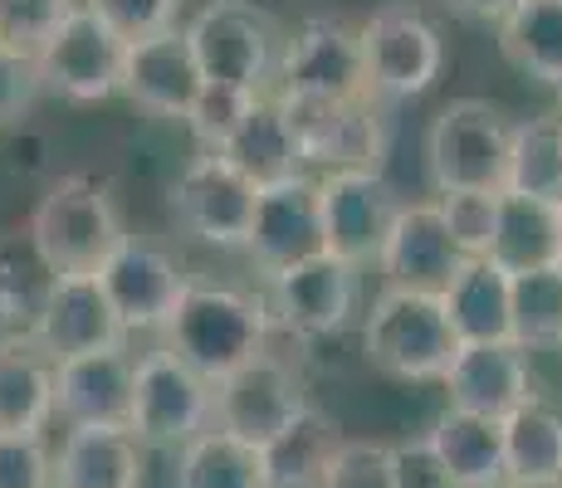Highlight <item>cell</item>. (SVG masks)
Instances as JSON below:
<instances>
[{
    "mask_svg": "<svg viewBox=\"0 0 562 488\" xmlns=\"http://www.w3.org/2000/svg\"><path fill=\"white\" fill-rule=\"evenodd\" d=\"M255 201L259 186L240 177L225 157L215 151H196L181 167L177 186H171V215L187 235H196L201 245L215 249H245L250 240V220H255Z\"/></svg>",
    "mask_w": 562,
    "mask_h": 488,
    "instance_id": "cell-13",
    "label": "cell"
},
{
    "mask_svg": "<svg viewBox=\"0 0 562 488\" xmlns=\"http://www.w3.org/2000/svg\"><path fill=\"white\" fill-rule=\"evenodd\" d=\"M558 117H562V103H558Z\"/></svg>",
    "mask_w": 562,
    "mask_h": 488,
    "instance_id": "cell-46",
    "label": "cell"
},
{
    "mask_svg": "<svg viewBox=\"0 0 562 488\" xmlns=\"http://www.w3.org/2000/svg\"><path fill=\"white\" fill-rule=\"evenodd\" d=\"M446 400L450 410H470L484 420H509L524 400H533V372L528 352L518 342H480L460 347L446 372Z\"/></svg>",
    "mask_w": 562,
    "mask_h": 488,
    "instance_id": "cell-20",
    "label": "cell"
},
{
    "mask_svg": "<svg viewBox=\"0 0 562 488\" xmlns=\"http://www.w3.org/2000/svg\"><path fill=\"white\" fill-rule=\"evenodd\" d=\"M514 117L484 98H456L426 127V171L436 195L504 191L514 157Z\"/></svg>",
    "mask_w": 562,
    "mask_h": 488,
    "instance_id": "cell-4",
    "label": "cell"
},
{
    "mask_svg": "<svg viewBox=\"0 0 562 488\" xmlns=\"http://www.w3.org/2000/svg\"><path fill=\"white\" fill-rule=\"evenodd\" d=\"M45 93V79H40V64L30 54H10L0 49V127L20 123V117L35 107V98Z\"/></svg>",
    "mask_w": 562,
    "mask_h": 488,
    "instance_id": "cell-41",
    "label": "cell"
},
{
    "mask_svg": "<svg viewBox=\"0 0 562 488\" xmlns=\"http://www.w3.org/2000/svg\"><path fill=\"white\" fill-rule=\"evenodd\" d=\"M450 5L460 10V15H474V20H494V25H499L504 15H509V10L518 5V0H450Z\"/></svg>",
    "mask_w": 562,
    "mask_h": 488,
    "instance_id": "cell-43",
    "label": "cell"
},
{
    "mask_svg": "<svg viewBox=\"0 0 562 488\" xmlns=\"http://www.w3.org/2000/svg\"><path fill=\"white\" fill-rule=\"evenodd\" d=\"M255 98H265V93H245V89H231V83H205L196 107L187 113V133L196 137L201 151H221L240 133L245 117H250Z\"/></svg>",
    "mask_w": 562,
    "mask_h": 488,
    "instance_id": "cell-36",
    "label": "cell"
},
{
    "mask_svg": "<svg viewBox=\"0 0 562 488\" xmlns=\"http://www.w3.org/2000/svg\"><path fill=\"white\" fill-rule=\"evenodd\" d=\"M464 264H470V254L456 245L436 195H430V201L402 205V215L392 225V240H386L382 259H376V274H382V288L440 298V293L456 284V274Z\"/></svg>",
    "mask_w": 562,
    "mask_h": 488,
    "instance_id": "cell-17",
    "label": "cell"
},
{
    "mask_svg": "<svg viewBox=\"0 0 562 488\" xmlns=\"http://www.w3.org/2000/svg\"><path fill=\"white\" fill-rule=\"evenodd\" d=\"M74 5L79 0H0V49L40 59Z\"/></svg>",
    "mask_w": 562,
    "mask_h": 488,
    "instance_id": "cell-35",
    "label": "cell"
},
{
    "mask_svg": "<svg viewBox=\"0 0 562 488\" xmlns=\"http://www.w3.org/2000/svg\"><path fill=\"white\" fill-rule=\"evenodd\" d=\"M518 488V484H514ZM528 488H562V484H528Z\"/></svg>",
    "mask_w": 562,
    "mask_h": 488,
    "instance_id": "cell-45",
    "label": "cell"
},
{
    "mask_svg": "<svg viewBox=\"0 0 562 488\" xmlns=\"http://www.w3.org/2000/svg\"><path fill=\"white\" fill-rule=\"evenodd\" d=\"M25 230L54 264V274H99L108 254L127 240L113 186L89 171H69L54 181L35 201Z\"/></svg>",
    "mask_w": 562,
    "mask_h": 488,
    "instance_id": "cell-2",
    "label": "cell"
},
{
    "mask_svg": "<svg viewBox=\"0 0 562 488\" xmlns=\"http://www.w3.org/2000/svg\"><path fill=\"white\" fill-rule=\"evenodd\" d=\"M0 488H54L45 435H0Z\"/></svg>",
    "mask_w": 562,
    "mask_h": 488,
    "instance_id": "cell-40",
    "label": "cell"
},
{
    "mask_svg": "<svg viewBox=\"0 0 562 488\" xmlns=\"http://www.w3.org/2000/svg\"><path fill=\"white\" fill-rule=\"evenodd\" d=\"M181 30H187L205 83H231V89H245V93H274L284 30H279V20L269 10L250 5V0H205Z\"/></svg>",
    "mask_w": 562,
    "mask_h": 488,
    "instance_id": "cell-5",
    "label": "cell"
},
{
    "mask_svg": "<svg viewBox=\"0 0 562 488\" xmlns=\"http://www.w3.org/2000/svg\"><path fill=\"white\" fill-rule=\"evenodd\" d=\"M460 338L446 318V303L430 293L382 288L362 308V356L392 382H446Z\"/></svg>",
    "mask_w": 562,
    "mask_h": 488,
    "instance_id": "cell-3",
    "label": "cell"
},
{
    "mask_svg": "<svg viewBox=\"0 0 562 488\" xmlns=\"http://www.w3.org/2000/svg\"><path fill=\"white\" fill-rule=\"evenodd\" d=\"M147 444L133 430H64L54 488H143Z\"/></svg>",
    "mask_w": 562,
    "mask_h": 488,
    "instance_id": "cell-22",
    "label": "cell"
},
{
    "mask_svg": "<svg viewBox=\"0 0 562 488\" xmlns=\"http://www.w3.org/2000/svg\"><path fill=\"white\" fill-rule=\"evenodd\" d=\"M504 459H509V488L562 484V410L553 400L533 396L504 420Z\"/></svg>",
    "mask_w": 562,
    "mask_h": 488,
    "instance_id": "cell-29",
    "label": "cell"
},
{
    "mask_svg": "<svg viewBox=\"0 0 562 488\" xmlns=\"http://www.w3.org/2000/svg\"><path fill=\"white\" fill-rule=\"evenodd\" d=\"M201 89H205V73H201V64H196V54H191V39L181 25L127 45L123 93L133 98L143 113L187 123V113L196 107Z\"/></svg>",
    "mask_w": 562,
    "mask_h": 488,
    "instance_id": "cell-19",
    "label": "cell"
},
{
    "mask_svg": "<svg viewBox=\"0 0 562 488\" xmlns=\"http://www.w3.org/2000/svg\"><path fill=\"white\" fill-rule=\"evenodd\" d=\"M318 205H323V240L328 254H338L352 269H376L392 225L402 215V195L376 167H342L318 177Z\"/></svg>",
    "mask_w": 562,
    "mask_h": 488,
    "instance_id": "cell-9",
    "label": "cell"
},
{
    "mask_svg": "<svg viewBox=\"0 0 562 488\" xmlns=\"http://www.w3.org/2000/svg\"><path fill=\"white\" fill-rule=\"evenodd\" d=\"M265 303L274 328L294 338H333L362 308V269L342 264L338 254H313L294 269L265 279Z\"/></svg>",
    "mask_w": 562,
    "mask_h": 488,
    "instance_id": "cell-11",
    "label": "cell"
},
{
    "mask_svg": "<svg viewBox=\"0 0 562 488\" xmlns=\"http://www.w3.org/2000/svg\"><path fill=\"white\" fill-rule=\"evenodd\" d=\"M558 201H538V195H499V225H494L490 259L504 274H528V269H553L558 264Z\"/></svg>",
    "mask_w": 562,
    "mask_h": 488,
    "instance_id": "cell-28",
    "label": "cell"
},
{
    "mask_svg": "<svg viewBox=\"0 0 562 488\" xmlns=\"http://www.w3.org/2000/svg\"><path fill=\"white\" fill-rule=\"evenodd\" d=\"M215 425V382L191 372L177 352L153 347L137 356L133 382V435L147 450H187Z\"/></svg>",
    "mask_w": 562,
    "mask_h": 488,
    "instance_id": "cell-8",
    "label": "cell"
},
{
    "mask_svg": "<svg viewBox=\"0 0 562 488\" xmlns=\"http://www.w3.org/2000/svg\"><path fill=\"white\" fill-rule=\"evenodd\" d=\"M83 5L99 20H108L127 45H137V39H153L161 30H177L181 0H83Z\"/></svg>",
    "mask_w": 562,
    "mask_h": 488,
    "instance_id": "cell-39",
    "label": "cell"
},
{
    "mask_svg": "<svg viewBox=\"0 0 562 488\" xmlns=\"http://www.w3.org/2000/svg\"><path fill=\"white\" fill-rule=\"evenodd\" d=\"M558 220H562V205H558ZM558 264H562V240H558Z\"/></svg>",
    "mask_w": 562,
    "mask_h": 488,
    "instance_id": "cell-44",
    "label": "cell"
},
{
    "mask_svg": "<svg viewBox=\"0 0 562 488\" xmlns=\"http://www.w3.org/2000/svg\"><path fill=\"white\" fill-rule=\"evenodd\" d=\"M269 328H274V318H269L265 298L231 284L191 279L171 322L161 328V347L177 352L205 382H221L250 356L269 352Z\"/></svg>",
    "mask_w": 562,
    "mask_h": 488,
    "instance_id": "cell-1",
    "label": "cell"
},
{
    "mask_svg": "<svg viewBox=\"0 0 562 488\" xmlns=\"http://www.w3.org/2000/svg\"><path fill=\"white\" fill-rule=\"evenodd\" d=\"M504 191L538 195V201L562 205V117L543 113L514 127V157Z\"/></svg>",
    "mask_w": 562,
    "mask_h": 488,
    "instance_id": "cell-33",
    "label": "cell"
},
{
    "mask_svg": "<svg viewBox=\"0 0 562 488\" xmlns=\"http://www.w3.org/2000/svg\"><path fill=\"white\" fill-rule=\"evenodd\" d=\"M430 450L446 459L460 488H509V459H504V420H484L470 410H440L426 430Z\"/></svg>",
    "mask_w": 562,
    "mask_h": 488,
    "instance_id": "cell-24",
    "label": "cell"
},
{
    "mask_svg": "<svg viewBox=\"0 0 562 488\" xmlns=\"http://www.w3.org/2000/svg\"><path fill=\"white\" fill-rule=\"evenodd\" d=\"M274 93L279 98H328V103L372 98V89H367L362 30L348 25L342 15H304L294 30H284Z\"/></svg>",
    "mask_w": 562,
    "mask_h": 488,
    "instance_id": "cell-6",
    "label": "cell"
},
{
    "mask_svg": "<svg viewBox=\"0 0 562 488\" xmlns=\"http://www.w3.org/2000/svg\"><path fill=\"white\" fill-rule=\"evenodd\" d=\"M338 444H342L338 425H333L318 406H308L284 435L259 450L265 454L269 488H323V474H328Z\"/></svg>",
    "mask_w": 562,
    "mask_h": 488,
    "instance_id": "cell-31",
    "label": "cell"
},
{
    "mask_svg": "<svg viewBox=\"0 0 562 488\" xmlns=\"http://www.w3.org/2000/svg\"><path fill=\"white\" fill-rule=\"evenodd\" d=\"M323 488H396L392 444L382 440H342L333 454Z\"/></svg>",
    "mask_w": 562,
    "mask_h": 488,
    "instance_id": "cell-38",
    "label": "cell"
},
{
    "mask_svg": "<svg viewBox=\"0 0 562 488\" xmlns=\"http://www.w3.org/2000/svg\"><path fill=\"white\" fill-rule=\"evenodd\" d=\"M392 464H396V488H460L456 474H450L446 459L430 450L426 435L392 444Z\"/></svg>",
    "mask_w": 562,
    "mask_h": 488,
    "instance_id": "cell-42",
    "label": "cell"
},
{
    "mask_svg": "<svg viewBox=\"0 0 562 488\" xmlns=\"http://www.w3.org/2000/svg\"><path fill=\"white\" fill-rule=\"evenodd\" d=\"M499 49L518 73L562 93V0H518L499 20Z\"/></svg>",
    "mask_w": 562,
    "mask_h": 488,
    "instance_id": "cell-30",
    "label": "cell"
},
{
    "mask_svg": "<svg viewBox=\"0 0 562 488\" xmlns=\"http://www.w3.org/2000/svg\"><path fill=\"white\" fill-rule=\"evenodd\" d=\"M54 284H59V274L40 254V245L30 240V230L0 235V342L35 338Z\"/></svg>",
    "mask_w": 562,
    "mask_h": 488,
    "instance_id": "cell-27",
    "label": "cell"
},
{
    "mask_svg": "<svg viewBox=\"0 0 562 488\" xmlns=\"http://www.w3.org/2000/svg\"><path fill=\"white\" fill-rule=\"evenodd\" d=\"M54 420V356L35 338L0 342V435H45Z\"/></svg>",
    "mask_w": 562,
    "mask_h": 488,
    "instance_id": "cell-23",
    "label": "cell"
},
{
    "mask_svg": "<svg viewBox=\"0 0 562 488\" xmlns=\"http://www.w3.org/2000/svg\"><path fill=\"white\" fill-rule=\"evenodd\" d=\"M304 410H308L304 376L279 352H259L215 382V430L255 444V450L274 444Z\"/></svg>",
    "mask_w": 562,
    "mask_h": 488,
    "instance_id": "cell-10",
    "label": "cell"
},
{
    "mask_svg": "<svg viewBox=\"0 0 562 488\" xmlns=\"http://www.w3.org/2000/svg\"><path fill=\"white\" fill-rule=\"evenodd\" d=\"M279 103H284V117L294 127L304 171L323 177V171H342V167H376V157H382V117H376L382 103L376 98H352V103L279 98Z\"/></svg>",
    "mask_w": 562,
    "mask_h": 488,
    "instance_id": "cell-15",
    "label": "cell"
},
{
    "mask_svg": "<svg viewBox=\"0 0 562 488\" xmlns=\"http://www.w3.org/2000/svg\"><path fill=\"white\" fill-rule=\"evenodd\" d=\"M93 279L103 284L127 338H133V332H157L161 338V328L171 322L181 293L191 284L187 269L177 264V254H167V249L143 240V235H127Z\"/></svg>",
    "mask_w": 562,
    "mask_h": 488,
    "instance_id": "cell-14",
    "label": "cell"
},
{
    "mask_svg": "<svg viewBox=\"0 0 562 488\" xmlns=\"http://www.w3.org/2000/svg\"><path fill=\"white\" fill-rule=\"evenodd\" d=\"M362 54H367V89L376 103L386 98H416L436 89L446 69V39L436 20L411 0H386L362 20Z\"/></svg>",
    "mask_w": 562,
    "mask_h": 488,
    "instance_id": "cell-7",
    "label": "cell"
},
{
    "mask_svg": "<svg viewBox=\"0 0 562 488\" xmlns=\"http://www.w3.org/2000/svg\"><path fill=\"white\" fill-rule=\"evenodd\" d=\"M215 157H225L235 171H240L250 186H274V181H289L304 171V157H299L294 127L284 117V103L274 93L255 98L250 117L240 123V133L231 137Z\"/></svg>",
    "mask_w": 562,
    "mask_h": 488,
    "instance_id": "cell-26",
    "label": "cell"
},
{
    "mask_svg": "<svg viewBox=\"0 0 562 488\" xmlns=\"http://www.w3.org/2000/svg\"><path fill=\"white\" fill-rule=\"evenodd\" d=\"M35 342L45 347L54 362H69V356H89V352H113L127 347V332L117 322L113 303H108L103 284L93 274H59L45 318L35 328Z\"/></svg>",
    "mask_w": 562,
    "mask_h": 488,
    "instance_id": "cell-21",
    "label": "cell"
},
{
    "mask_svg": "<svg viewBox=\"0 0 562 488\" xmlns=\"http://www.w3.org/2000/svg\"><path fill=\"white\" fill-rule=\"evenodd\" d=\"M245 254L255 259V269L265 279L279 274V269L304 264V259H313V254H328V240H323L318 177H313V171H299V177L274 181V186H259Z\"/></svg>",
    "mask_w": 562,
    "mask_h": 488,
    "instance_id": "cell-16",
    "label": "cell"
},
{
    "mask_svg": "<svg viewBox=\"0 0 562 488\" xmlns=\"http://www.w3.org/2000/svg\"><path fill=\"white\" fill-rule=\"evenodd\" d=\"M446 318L456 328L460 347L480 342H514V308H509V274L494 259H470L456 274V284L440 293Z\"/></svg>",
    "mask_w": 562,
    "mask_h": 488,
    "instance_id": "cell-25",
    "label": "cell"
},
{
    "mask_svg": "<svg viewBox=\"0 0 562 488\" xmlns=\"http://www.w3.org/2000/svg\"><path fill=\"white\" fill-rule=\"evenodd\" d=\"M499 195L504 191H446V195H436L450 235H456V245L470 259H490L494 225H499Z\"/></svg>",
    "mask_w": 562,
    "mask_h": 488,
    "instance_id": "cell-37",
    "label": "cell"
},
{
    "mask_svg": "<svg viewBox=\"0 0 562 488\" xmlns=\"http://www.w3.org/2000/svg\"><path fill=\"white\" fill-rule=\"evenodd\" d=\"M177 479L181 488H269L265 454L215 425L177 454Z\"/></svg>",
    "mask_w": 562,
    "mask_h": 488,
    "instance_id": "cell-32",
    "label": "cell"
},
{
    "mask_svg": "<svg viewBox=\"0 0 562 488\" xmlns=\"http://www.w3.org/2000/svg\"><path fill=\"white\" fill-rule=\"evenodd\" d=\"M509 308H514V342L524 352L562 347V264L509 274Z\"/></svg>",
    "mask_w": 562,
    "mask_h": 488,
    "instance_id": "cell-34",
    "label": "cell"
},
{
    "mask_svg": "<svg viewBox=\"0 0 562 488\" xmlns=\"http://www.w3.org/2000/svg\"><path fill=\"white\" fill-rule=\"evenodd\" d=\"M137 356L127 347L54 362V420L64 430H133Z\"/></svg>",
    "mask_w": 562,
    "mask_h": 488,
    "instance_id": "cell-18",
    "label": "cell"
},
{
    "mask_svg": "<svg viewBox=\"0 0 562 488\" xmlns=\"http://www.w3.org/2000/svg\"><path fill=\"white\" fill-rule=\"evenodd\" d=\"M123 59L127 39L79 0L35 64L49 93L69 98V103H103V98L123 93Z\"/></svg>",
    "mask_w": 562,
    "mask_h": 488,
    "instance_id": "cell-12",
    "label": "cell"
}]
</instances>
